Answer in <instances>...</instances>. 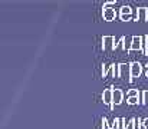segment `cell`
<instances>
[{
    "label": "cell",
    "instance_id": "1",
    "mask_svg": "<svg viewBox=\"0 0 148 129\" xmlns=\"http://www.w3.org/2000/svg\"><path fill=\"white\" fill-rule=\"evenodd\" d=\"M114 3H115V0H111V1L103 3V6H102V17H103L105 22H114L116 19V16H118L115 9L111 7Z\"/></svg>",
    "mask_w": 148,
    "mask_h": 129
},
{
    "label": "cell",
    "instance_id": "2",
    "mask_svg": "<svg viewBox=\"0 0 148 129\" xmlns=\"http://www.w3.org/2000/svg\"><path fill=\"white\" fill-rule=\"evenodd\" d=\"M118 78H121V79L128 78V81L131 82V65H128V63H119L118 65Z\"/></svg>",
    "mask_w": 148,
    "mask_h": 129
},
{
    "label": "cell",
    "instance_id": "3",
    "mask_svg": "<svg viewBox=\"0 0 148 129\" xmlns=\"http://www.w3.org/2000/svg\"><path fill=\"white\" fill-rule=\"evenodd\" d=\"M143 42H144L143 36H132L131 44L128 47V53H131L132 50H143Z\"/></svg>",
    "mask_w": 148,
    "mask_h": 129
},
{
    "label": "cell",
    "instance_id": "4",
    "mask_svg": "<svg viewBox=\"0 0 148 129\" xmlns=\"http://www.w3.org/2000/svg\"><path fill=\"white\" fill-rule=\"evenodd\" d=\"M122 99H124V92H122L121 89H115V87H114V95H112V105H111V111H112L115 106L121 105V103H122Z\"/></svg>",
    "mask_w": 148,
    "mask_h": 129
},
{
    "label": "cell",
    "instance_id": "5",
    "mask_svg": "<svg viewBox=\"0 0 148 129\" xmlns=\"http://www.w3.org/2000/svg\"><path fill=\"white\" fill-rule=\"evenodd\" d=\"M131 65V82L134 78H140L141 73H143V65L140 62H132L130 63Z\"/></svg>",
    "mask_w": 148,
    "mask_h": 129
},
{
    "label": "cell",
    "instance_id": "6",
    "mask_svg": "<svg viewBox=\"0 0 148 129\" xmlns=\"http://www.w3.org/2000/svg\"><path fill=\"white\" fill-rule=\"evenodd\" d=\"M115 38L114 36H103L102 38V49L103 50H114Z\"/></svg>",
    "mask_w": 148,
    "mask_h": 129
},
{
    "label": "cell",
    "instance_id": "7",
    "mask_svg": "<svg viewBox=\"0 0 148 129\" xmlns=\"http://www.w3.org/2000/svg\"><path fill=\"white\" fill-rule=\"evenodd\" d=\"M112 95H114V87H109V89H105L103 93H102V100L105 105H112Z\"/></svg>",
    "mask_w": 148,
    "mask_h": 129
},
{
    "label": "cell",
    "instance_id": "8",
    "mask_svg": "<svg viewBox=\"0 0 148 129\" xmlns=\"http://www.w3.org/2000/svg\"><path fill=\"white\" fill-rule=\"evenodd\" d=\"M147 14H148V7H140L138 12H137V19H135V22H138V20L147 22Z\"/></svg>",
    "mask_w": 148,
    "mask_h": 129
},
{
    "label": "cell",
    "instance_id": "9",
    "mask_svg": "<svg viewBox=\"0 0 148 129\" xmlns=\"http://www.w3.org/2000/svg\"><path fill=\"white\" fill-rule=\"evenodd\" d=\"M118 47H121L122 50H125V49H127V46H125V36H121V38H119V40H118V42H115V44H114V50H115V49H118Z\"/></svg>",
    "mask_w": 148,
    "mask_h": 129
},
{
    "label": "cell",
    "instance_id": "10",
    "mask_svg": "<svg viewBox=\"0 0 148 129\" xmlns=\"http://www.w3.org/2000/svg\"><path fill=\"white\" fill-rule=\"evenodd\" d=\"M132 13V9L130 6H122L119 9V16H127V14H131Z\"/></svg>",
    "mask_w": 148,
    "mask_h": 129
},
{
    "label": "cell",
    "instance_id": "11",
    "mask_svg": "<svg viewBox=\"0 0 148 129\" xmlns=\"http://www.w3.org/2000/svg\"><path fill=\"white\" fill-rule=\"evenodd\" d=\"M127 102H128V105H138L140 103V96H130Z\"/></svg>",
    "mask_w": 148,
    "mask_h": 129
},
{
    "label": "cell",
    "instance_id": "12",
    "mask_svg": "<svg viewBox=\"0 0 148 129\" xmlns=\"http://www.w3.org/2000/svg\"><path fill=\"white\" fill-rule=\"evenodd\" d=\"M111 70V66H106V65H102V72H101V76L102 78H106L108 72Z\"/></svg>",
    "mask_w": 148,
    "mask_h": 129
},
{
    "label": "cell",
    "instance_id": "13",
    "mask_svg": "<svg viewBox=\"0 0 148 129\" xmlns=\"http://www.w3.org/2000/svg\"><path fill=\"white\" fill-rule=\"evenodd\" d=\"M140 95H141V92L137 90V89H131V90H128V93H127L128 98H130V96H140Z\"/></svg>",
    "mask_w": 148,
    "mask_h": 129
},
{
    "label": "cell",
    "instance_id": "14",
    "mask_svg": "<svg viewBox=\"0 0 148 129\" xmlns=\"http://www.w3.org/2000/svg\"><path fill=\"white\" fill-rule=\"evenodd\" d=\"M141 95H143V100H141V103H143V105H148V90H144Z\"/></svg>",
    "mask_w": 148,
    "mask_h": 129
},
{
    "label": "cell",
    "instance_id": "15",
    "mask_svg": "<svg viewBox=\"0 0 148 129\" xmlns=\"http://www.w3.org/2000/svg\"><path fill=\"white\" fill-rule=\"evenodd\" d=\"M144 43H145V49H144V55H148V35L144 36Z\"/></svg>",
    "mask_w": 148,
    "mask_h": 129
},
{
    "label": "cell",
    "instance_id": "16",
    "mask_svg": "<svg viewBox=\"0 0 148 129\" xmlns=\"http://www.w3.org/2000/svg\"><path fill=\"white\" fill-rule=\"evenodd\" d=\"M119 19L122 22H130L131 20V14H127V16H119Z\"/></svg>",
    "mask_w": 148,
    "mask_h": 129
},
{
    "label": "cell",
    "instance_id": "17",
    "mask_svg": "<svg viewBox=\"0 0 148 129\" xmlns=\"http://www.w3.org/2000/svg\"><path fill=\"white\" fill-rule=\"evenodd\" d=\"M102 129H109L108 128V119L106 118H102Z\"/></svg>",
    "mask_w": 148,
    "mask_h": 129
},
{
    "label": "cell",
    "instance_id": "18",
    "mask_svg": "<svg viewBox=\"0 0 148 129\" xmlns=\"http://www.w3.org/2000/svg\"><path fill=\"white\" fill-rule=\"evenodd\" d=\"M143 129H148V118L143 119Z\"/></svg>",
    "mask_w": 148,
    "mask_h": 129
},
{
    "label": "cell",
    "instance_id": "19",
    "mask_svg": "<svg viewBox=\"0 0 148 129\" xmlns=\"http://www.w3.org/2000/svg\"><path fill=\"white\" fill-rule=\"evenodd\" d=\"M145 76H147V78H148V69H147V72H145Z\"/></svg>",
    "mask_w": 148,
    "mask_h": 129
},
{
    "label": "cell",
    "instance_id": "20",
    "mask_svg": "<svg viewBox=\"0 0 148 129\" xmlns=\"http://www.w3.org/2000/svg\"><path fill=\"white\" fill-rule=\"evenodd\" d=\"M147 69H148V63H147Z\"/></svg>",
    "mask_w": 148,
    "mask_h": 129
}]
</instances>
